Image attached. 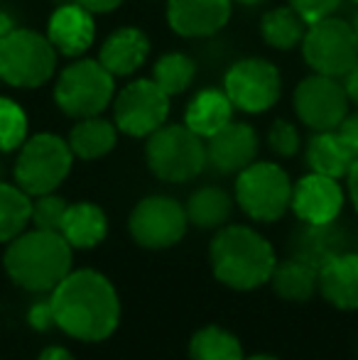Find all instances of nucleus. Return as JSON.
I'll return each mask as SVG.
<instances>
[{"mask_svg":"<svg viewBox=\"0 0 358 360\" xmlns=\"http://www.w3.org/2000/svg\"><path fill=\"white\" fill-rule=\"evenodd\" d=\"M268 145L277 157H295L302 145L300 130L285 118L272 120V125L268 130Z\"/></svg>","mask_w":358,"mask_h":360,"instance_id":"obj_33","label":"nucleus"},{"mask_svg":"<svg viewBox=\"0 0 358 360\" xmlns=\"http://www.w3.org/2000/svg\"><path fill=\"white\" fill-rule=\"evenodd\" d=\"M67 201L62 196L42 194L32 201V216L30 223H34V228H42V231H62V221L67 214Z\"/></svg>","mask_w":358,"mask_h":360,"instance_id":"obj_32","label":"nucleus"},{"mask_svg":"<svg viewBox=\"0 0 358 360\" xmlns=\"http://www.w3.org/2000/svg\"><path fill=\"white\" fill-rule=\"evenodd\" d=\"M62 233L72 248H94L108 233V218L103 209L91 201H79V204H69L67 214L62 221Z\"/></svg>","mask_w":358,"mask_h":360,"instance_id":"obj_23","label":"nucleus"},{"mask_svg":"<svg viewBox=\"0 0 358 360\" xmlns=\"http://www.w3.org/2000/svg\"><path fill=\"white\" fill-rule=\"evenodd\" d=\"M302 57L314 74L344 79L358 59V39L351 22L339 18H324L307 25L302 39Z\"/></svg>","mask_w":358,"mask_h":360,"instance_id":"obj_8","label":"nucleus"},{"mask_svg":"<svg viewBox=\"0 0 358 360\" xmlns=\"http://www.w3.org/2000/svg\"><path fill=\"white\" fill-rule=\"evenodd\" d=\"M69 147H72L74 157L79 160H101L106 157L118 143V128L113 120H106L101 115H91V118L77 120L67 138Z\"/></svg>","mask_w":358,"mask_h":360,"instance_id":"obj_24","label":"nucleus"},{"mask_svg":"<svg viewBox=\"0 0 358 360\" xmlns=\"http://www.w3.org/2000/svg\"><path fill=\"white\" fill-rule=\"evenodd\" d=\"M349 248V233L336 221L331 223H302L300 231L292 236L290 252L292 257L312 265L317 272L331 262L334 257L344 255Z\"/></svg>","mask_w":358,"mask_h":360,"instance_id":"obj_18","label":"nucleus"},{"mask_svg":"<svg viewBox=\"0 0 358 360\" xmlns=\"http://www.w3.org/2000/svg\"><path fill=\"white\" fill-rule=\"evenodd\" d=\"M349 96L339 79L324 74H312L302 79L292 96V108L297 118L314 133L336 130L349 115Z\"/></svg>","mask_w":358,"mask_h":360,"instance_id":"obj_12","label":"nucleus"},{"mask_svg":"<svg viewBox=\"0 0 358 360\" xmlns=\"http://www.w3.org/2000/svg\"><path fill=\"white\" fill-rule=\"evenodd\" d=\"M172 101L153 79L125 84L113 98V123L123 135L150 138L170 118Z\"/></svg>","mask_w":358,"mask_h":360,"instance_id":"obj_10","label":"nucleus"},{"mask_svg":"<svg viewBox=\"0 0 358 360\" xmlns=\"http://www.w3.org/2000/svg\"><path fill=\"white\" fill-rule=\"evenodd\" d=\"M248 360H277V358H272V356H255V358H248Z\"/></svg>","mask_w":358,"mask_h":360,"instance_id":"obj_44","label":"nucleus"},{"mask_svg":"<svg viewBox=\"0 0 358 360\" xmlns=\"http://www.w3.org/2000/svg\"><path fill=\"white\" fill-rule=\"evenodd\" d=\"M258 157V133L253 125L231 120L216 135L206 138V165L219 174H238Z\"/></svg>","mask_w":358,"mask_h":360,"instance_id":"obj_14","label":"nucleus"},{"mask_svg":"<svg viewBox=\"0 0 358 360\" xmlns=\"http://www.w3.org/2000/svg\"><path fill=\"white\" fill-rule=\"evenodd\" d=\"M346 181H349V196H351V204L358 211V160L356 165L351 167V172L346 174Z\"/></svg>","mask_w":358,"mask_h":360,"instance_id":"obj_39","label":"nucleus"},{"mask_svg":"<svg viewBox=\"0 0 358 360\" xmlns=\"http://www.w3.org/2000/svg\"><path fill=\"white\" fill-rule=\"evenodd\" d=\"M272 245L248 226H229L211 240L214 275L231 289H255L270 282L275 270Z\"/></svg>","mask_w":358,"mask_h":360,"instance_id":"obj_3","label":"nucleus"},{"mask_svg":"<svg viewBox=\"0 0 358 360\" xmlns=\"http://www.w3.org/2000/svg\"><path fill=\"white\" fill-rule=\"evenodd\" d=\"M290 209L302 223H331L344 209V189L339 179L312 172L292 186Z\"/></svg>","mask_w":358,"mask_h":360,"instance_id":"obj_16","label":"nucleus"},{"mask_svg":"<svg viewBox=\"0 0 358 360\" xmlns=\"http://www.w3.org/2000/svg\"><path fill=\"white\" fill-rule=\"evenodd\" d=\"M307 165L317 174L341 179L356 165V155L339 135V130H321L314 133V138L307 145Z\"/></svg>","mask_w":358,"mask_h":360,"instance_id":"obj_21","label":"nucleus"},{"mask_svg":"<svg viewBox=\"0 0 358 360\" xmlns=\"http://www.w3.org/2000/svg\"><path fill=\"white\" fill-rule=\"evenodd\" d=\"M57 59L47 34L15 27L0 39V81L13 89H39L57 74Z\"/></svg>","mask_w":358,"mask_h":360,"instance_id":"obj_5","label":"nucleus"},{"mask_svg":"<svg viewBox=\"0 0 358 360\" xmlns=\"http://www.w3.org/2000/svg\"><path fill=\"white\" fill-rule=\"evenodd\" d=\"M145 160L158 179L170 184H184L204 172L206 143L186 125L165 123L148 138Z\"/></svg>","mask_w":358,"mask_h":360,"instance_id":"obj_6","label":"nucleus"},{"mask_svg":"<svg viewBox=\"0 0 358 360\" xmlns=\"http://www.w3.org/2000/svg\"><path fill=\"white\" fill-rule=\"evenodd\" d=\"M351 3H358V0H351Z\"/></svg>","mask_w":358,"mask_h":360,"instance_id":"obj_45","label":"nucleus"},{"mask_svg":"<svg viewBox=\"0 0 358 360\" xmlns=\"http://www.w3.org/2000/svg\"><path fill=\"white\" fill-rule=\"evenodd\" d=\"M37 360H74V356L67 351V348L52 346V348H47V351L39 353V358H37Z\"/></svg>","mask_w":358,"mask_h":360,"instance_id":"obj_40","label":"nucleus"},{"mask_svg":"<svg viewBox=\"0 0 358 360\" xmlns=\"http://www.w3.org/2000/svg\"><path fill=\"white\" fill-rule=\"evenodd\" d=\"M32 199L20 186L0 181V243H10L27 228Z\"/></svg>","mask_w":358,"mask_h":360,"instance_id":"obj_28","label":"nucleus"},{"mask_svg":"<svg viewBox=\"0 0 358 360\" xmlns=\"http://www.w3.org/2000/svg\"><path fill=\"white\" fill-rule=\"evenodd\" d=\"M5 270L30 292H52L72 272V245L59 231H23L5 250Z\"/></svg>","mask_w":358,"mask_h":360,"instance_id":"obj_2","label":"nucleus"},{"mask_svg":"<svg viewBox=\"0 0 358 360\" xmlns=\"http://www.w3.org/2000/svg\"><path fill=\"white\" fill-rule=\"evenodd\" d=\"M74 152L64 138L54 133L32 135L23 143L15 160V181L30 196L52 194L69 176Z\"/></svg>","mask_w":358,"mask_h":360,"instance_id":"obj_7","label":"nucleus"},{"mask_svg":"<svg viewBox=\"0 0 358 360\" xmlns=\"http://www.w3.org/2000/svg\"><path fill=\"white\" fill-rule=\"evenodd\" d=\"M54 321L79 341H103L120 321V302L113 285L94 270L69 272L49 292Z\"/></svg>","mask_w":358,"mask_h":360,"instance_id":"obj_1","label":"nucleus"},{"mask_svg":"<svg viewBox=\"0 0 358 360\" xmlns=\"http://www.w3.org/2000/svg\"><path fill=\"white\" fill-rule=\"evenodd\" d=\"M344 89H346V96H349L351 103L358 105V59H356L354 67H351L349 72H346V76H344Z\"/></svg>","mask_w":358,"mask_h":360,"instance_id":"obj_38","label":"nucleus"},{"mask_svg":"<svg viewBox=\"0 0 358 360\" xmlns=\"http://www.w3.org/2000/svg\"><path fill=\"white\" fill-rule=\"evenodd\" d=\"M351 27H354V32H356V39H358V10H356L354 20H351Z\"/></svg>","mask_w":358,"mask_h":360,"instance_id":"obj_43","label":"nucleus"},{"mask_svg":"<svg viewBox=\"0 0 358 360\" xmlns=\"http://www.w3.org/2000/svg\"><path fill=\"white\" fill-rule=\"evenodd\" d=\"M287 3L307 25H312L317 20L331 18L341 5V0H287Z\"/></svg>","mask_w":358,"mask_h":360,"instance_id":"obj_34","label":"nucleus"},{"mask_svg":"<svg viewBox=\"0 0 358 360\" xmlns=\"http://www.w3.org/2000/svg\"><path fill=\"white\" fill-rule=\"evenodd\" d=\"M74 3L87 8L89 13H94V15H98V13L103 15V13H113V10L120 8L125 0H74Z\"/></svg>","mask_w":358,"mask_h":360,"instance_id":"obj_37","label":"nucleus"},{"mask_svg":"<svg viewBox=\"0 0 358 360\" xmlns=\"http://www.w3.org/2000/svg\"><path fill=\"white\" fill-rule=\"evenodd\" d=\"M272 289L280 294L282 299L290 302H305L314 294V289L319 287V272L307 262L290 257L287 262H280L272 270Z\"/></svg>","mask_w":358,"mask_h":360,"instance_id":"obj_26","label":"nucleus"},{"mask_svg":"<svg viewBox=\"0 0 358 360\" xmlns=\"http://www.w3.org/2000/svg\"><path fill=\"white\" fill-rule=\"evenodd\" d=\"M189 356L191 360H243V351L234 333L219 326H206L194 333Z\"/></svg>","mask_w":358,"mask_h":360,"instance_id":"obj_30","label":"nucleus"},{"mask_svg":"<svg viewBox=\"0 0 358 360\" xmlns=\"http://www.w3.org/2000/svg\"><path fill=\"white\" fill-rule=\"evenodd\" d=\"M356 252H358V250H356Z\"/></svg>","mask_w":358,"mask_h":360,"instance_id":"obj_46","label":"nucleus"},{"mask_svg":"<svg viewBox=\"0 0 358 360\" xmlns=\"http://www.w3.org/2000/svg\"><path fill=\"white\" fill-rule=\"evenodd\" d=\"M196 79V62L184 52H167L155 62L153 81L172 98L179 96L194 84Z\"/></svg>","mask_w":358,"mask_h":360,"instance_id":"obj_29","label":"nucleus"},{"mask_svg":"<svg viewBox=\"0 0 358 360\" xmlns=\"http://www.w3.org/2000/svg\"><path fill=\"white\" fill-rule=\"evenodd\" d=\"M238 206L255 221H277L292 204V181L275 162H253L236 179Z\"/></svg>","mask_w":358,"mask_h":360,"instance_id":"obj_9","label":"nucleus"},{"mask_svg":"<svg viewBox=\"0 0 358 360\" xmlns=\"http://www.w3.org/2000/svg\"><path fill=\"white\" fill-rule=\"evenodd\" d=\"M319 289L339 309H358V252L334 257L319 270Z\"/></svg>","mask_w":358,"mask_h":360,"instance_id":"obj_22","label":"nucleus"},{"mask_svg":"<svg viewBox=\"0 0 358 360\" xmlns=\"http://www.w3.org/2000/svg\"><path fill=\"white\" fill-rule=\"evenodd\" d=\"M307 32V22L290 8H272L263 15L260 20V37L265 39V44L280 52H290V49L300 47Z\"/></svg>","mask_w":358,"mask_h":360,"instance_id":"obj_25","label":"nucleus"},{"mask_svg":"<svg viewBox=\"0 0 358 360\" xmlns=\"http://www.w3.org/2000/svg\"><path fill=\"white\" fill-rule=\"evenodd\" d=\"M150 57V37L138 27H120L106 37L101 44L98 62L108 69L110 74L118 76H133L148 62Z\"/></svg>","mask_w":358,"mask_h":360,"instance_id":"obj_19","label":"nucleus"},{"mask_svg":"<svg viewBox=\"0 0 358 360\" xmlns=\"http://www.w3.org/2000/svg\"><path fill=\"white\" fill-rule=\"evenodd\" d=\"M27 140V113L18 101L0 96V152H15Z\"/></svg>","mask_w":358,"mask_h":360,"instance_id":"obj_31","label":"nucleus"},{"mask_svg":"<svg viewBox=\"0 0 358 360\" xmlns=\"http://www.w3.org/2000/svg\"><path fill=\"white\" fill-rule=\"evenodd\" d=\"M30 326L37 328V331H49L52 326H57V321H54V311H52V304H49V299H44V302H37L32 309H30Z\"/></svg>","mask_w":358,"mask_h":360,"instance_id":"obj_35","label":"nucleus"},{"mask_svg":"<svg viewBox=\"0 0 358 360\" xmlns=\"http://www.w3.org/2000/svg\"><path fill=\"white\" fill-rule=\"evenodd\" d=\"M15 30V20L10 13H5V10H0V39L5 37V34H10Z\"/></svg>","mask_w":358,"mask_h":360,"instance_id":"obj_41","label":"nucleus"},{"mask_svg":"<svg viewBox=\"0 0 358 360\" xmlns=\"http://www.w3.org/2000/svg\"><path fill=\"white\" fill-rule=\"evenodd\" d=\"M186 209V218L189 223L199 228H219L229 221L231 211H234V201L219 186H201L189 196Z\"/></svg>","mask_w":358,"mask_h":360,"instance_id":"obj_27","label":"nucleus"},{"mask_svg":"<svg viewBox=\"0 0 358 360\" xmlns=\"http://www.w3.org/2000/svg\"><path fill=\"white\" fill-rule=\"evenodd\" d=\"M234 103L224 89H201L184 110V125L199 138H211L234 120Z\"/></svg>","mask_w":358,"mask_h":360,"instance_id":"obj_20","label":"nucleus"},{"mask_svg":"<svg viewBox=\"0 0 358 360\" xmlns=\"http://www.w3.org/2000/svg\"><path fill=\"white\" fill-rule=\"evenodd\" d=\"M224 91L234 108L243 113H265L280 101V69L263 57H245L229 67L224 76Z\"/></svg>","mask_w":358,"mask_h":360,"instance_id":"obj_11","label":"nucleus"},{"mask_svg":"<svg viewBox=\"0 0 358 360\" xmlns=\"http://www.w3.org/2000/svg\"><path fill=\"white\" fill-rule=\"evenodd\" d=\"M336 130H339V135L346 140V145L351 147V152H354L356 160H358V113H349V115H346Z\"/></svg>","mask_w":358,"mask_h":360,"instance_id":"obj_36","label":"nucleus"},{"mask_svg":"<svg viewBox=\"0 0 358 360\" xmlns=\"http://www.w3.org/2000/svg\"><path fill=\"white\" fill-rule=\"evenodd\" d=\"M47 37L57 54L62 57H82L84 52L94 44L96 22L94 13L77 3H62L52 13L47 22Z\"/></svg>","mask_w":358,"mask_h":360,"instance_id":"obj_17","label":"nucleus"},{"mask_svg":"<svg viewBox=\"0 0 358 360\" xmlns=\"http://www.w3.org/2000/svg\"><path fill=\"white\" fill-rule=\"evenodd\" d=\"M186 209L172 196H148L130 214V236L150 250H165L186 233Z\"/></svg>","mask_w":358,"mask_h":360,"instance_id":"obj_13","label":"nucleus"},{"mask_svg":"<svg viewBox=\"0 0 358 360\" xmlns=\"http://www.w3.org/2000/svg\"><path fill=\"white\" fill-rule=\"evenodd\" d=\"M234 3H241V5H258V3H265V0H234Z\"/></svg>","mask_w":358,"mask_h":360,"instance_id":"obj_42","label":"nucleus"},{"mask_svg":"<svg viewBox=\"0 0 358 360\" xmlns=\"http://www.w3.org/2000/svg\"><path fill=\"white\" fill-rule=\"evenodd\" d=\"M115 98V76L98 59H77L54 81V103L74 120L101 115Z\"/></svg>","mask_w":358,"mask_h":360,"instance_id":"obj_4","label":"nucleus"},{"mask_svg":"<svg viewBox=\"0 0 358 360\" xmlns=\"http://www.w3.org/2000/svg\"><path fill=\"white\" fill-rule=\"evenodd\" d=\"M234 0H167V25L186 39L214 37L231 20Z\"/></svg>","mask_w":358,"mask_h":360,"instance_id":"obj_15","label":"nucleus"}]
</instances>
